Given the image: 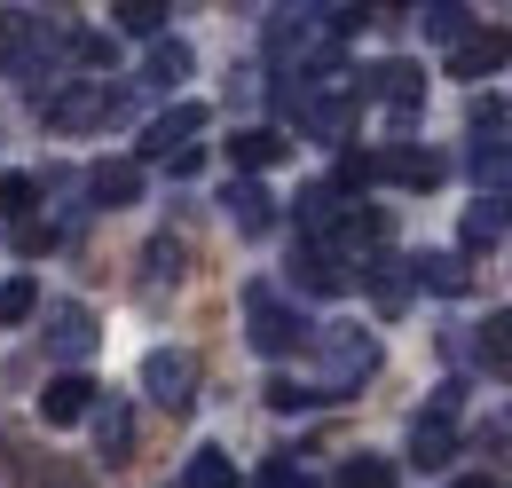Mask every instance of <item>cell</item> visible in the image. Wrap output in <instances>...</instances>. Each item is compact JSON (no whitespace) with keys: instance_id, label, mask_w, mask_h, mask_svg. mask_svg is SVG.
Segmentation results:
<instances>
[{"instance_id":"30bf717a","label":"cell","mask_w":512,"mask_h":488,"mask_svg":"<svg viewBox=\"0 0 512 488\" xmlns=\"http://www.w3.org/2000/svg\"><path fill=\"white\" fill-rule=\"evenodd\" d=\"M197 126H205V103H174V111H158V119H150V134H142V150H150V158H182Z\"/></svg>"},{"instance_id":"3957f363","label":"cell","mask_w":512,"mask_h":488,"mask_svg":"<svg viewBox=\"0 0 512 488\" xmlns=\"http://www.w3.org/2000/svg\"><path fill=\"white\" fill-rule=\"evenodd\" d=\"M119 111H127V95H119V87H95V79H87V87H64V95H48V126H56V134L111 126Z\"/></svg>"},{"instance_id":"ba28073f","label":"cell","mask_w":512,"mask_h":488,"mask_svg":"<svg viewBox=\"0 0 512 488\" xmlns=\"http://www.w3.org/2000/svg\"><path fill=\"white\" fill-rule=\"evenodd\" d=\"M95 402H103V386H95V378H79V370H64V378H48V394H40V418H48V426H79Z\"/></svg>"},{"instance_id":"7a4b0ae2","label":"cell","mask_w":512,"mask_h":488,"mask_svg":"<svg viewBox=\"0 0 512 488\" xmlns=\"http://www.w3.org/2000/svg\"><path fill=\"white\" fill-rule=\"evenodd\" d=\"M308 347L323 355V386H316V394H355V386L379 370V347H371V331H355V323H331V331H316Z\"/></svg>"},{"instance_id":"603a6c76","label":"cell","mask_w":512,"mask_h":488,"mask_svg":"<svg viewBox=\"0 0 512 488\" xmlns=\"http://www.w3.org/2000/svg\"><path fill=\"white\" fill-rule=\"evenodd\" d=\"M418 24H426V40H465L473 32V8H457V0H434V8H418Z\"/></svg>"},{"instance_id":"d6986e66","label":"cell","mask_w":512,"mask_h":488,"mask_svg":"<svg viewBox=\"0 0 512 488\" xmlns=\"http://www.w3.org/2000/svg\"><path fill=\"white\" fill-rule=\"evenodd\" d=\"M363 284H371V292H379V307L394 315V307L410 300V260H371V268H363Z\"/></svg>"},{"instance_id":"5bb4252c","label":"cell","mask_w":512,"mask_h":488,"mask_svg":"<svg viewBox=\"0 0 512 488\" xmlns=\"http://www.w3.org/2000/svg\"><path fill=\"white\" fill-rule=\"evenodd\" d=\"M87 418H95V449H103V457L119 465V457L134 449V410H127V402H95Z\"/></svg>"},{"instance_id":"8992f818","label":"cell","mask_w":512,"mask_h":488,"mask_svg":"<svg viewBox=\"0 0 512 488\" xmlns=\"http://www.w3.org/2000/svg\"><path fill=\"white\" fill-rule=\"evenodd\" d=\"M292 284H300V292H323V300H339L355 276H347V260H339L331 244H300V252H292Z\"/></svg>"},{"instance_id":"d6a6232c","label":"cell","mask_w":512,"mask_h":488,"mask_svg":"<svg viewBox=\"0 0 512 488\" xmlns=\"http://www.w3.org/2000/svg\"><path fill=\"white\" fill-rule=\"evenodd\" d=\"M457 488H489V481H457Z\"/></svg>"},{"instance_id":"f546056e","label":"cell","mask_w":512,"mask_h":488,"mask_svg":"<svg viewBox=\"0 0 512 488\" xmlns=\"http://www.w3.org/2000/svg\"><path fill=\"white\" fill-rule=\"evenodd\" d=\"M308 402H323L316 386H300V378H268V410H308Z\"/></svg>"},{"instance_id":"7402d4cb","label":"cell","mask_w":512,"mask_h":488,"mask_svg":"<svg viewBox=\"0 0 512 488\" xmlns=\"http://www.w3.org/2000/svg\"><path fill=\"white\" fill-rule=\"evenodd\" d=\"M111 24H119L127 40H158V32H166V8H158V0H119Z\"/></svg>"},{"instance_id":"9a60e30c","label":"cell","mask_w":512,"mask_h":488,"mask_svg":"<svg viewBox=\"0 0 512 488\" xmlns=\"http://www.w3.org/2000/svg\"><path fill=\"white\" fill-rule=\"evenodd\" d=\"M190 79V48L182 40H150V56H142V87H182Z\"/></svg>"},{"instance_id":"44dd1931","label":"cell","mask_w":512,"mask_h":488,"mask_svg":"<svg viewBox=\"0 0 512 488\" xmlns=\"http://www.w3.org/2000/svg\"><path fill=\"white\" fill-rule=\"evenodd\" d=\"M481 363L497 370V378H512V307H497V315L481 323Z\"/></svg>"},{"instance_id":"cb8c5ba5","label":"cell","mask_w":512,"mask_h":488,"mask_svg":"<svg viewBox=\"0 0 512 488\" xmlns=\"http://www.w3.org/2000/svg\"><path fill=\"white\" fill-rule=\"evenodd\" d=\"M473 174H481V189L512 197V150L505 142H473Z\"/></svg>"},{"instance_id":"e0dca14e","label":"cell","mask_w":512,"mask_h":488,"mask_svg":"<svg viewBox=\"0 0 512 488\" xmlns=\"http://www.w3.org/2000/svg\"><path fill=\"white\" fill-rule=\"evenodd\" d=\"M512 229V197H481L473 213H465V252H481V244H497Z\"/></svg>"},{"instance_id":"52a82bcc","label":"cell","mask_w":512,"mask_h":488,"mask_svg":"<svg viewBox=\"0 0 512 488\" xmlns=\"http://www.w3.org/2000/svg\"><path fill=\"white\" fill-rule=\"evenodd\" d=\"M363 182H410V189H434V182H442V158H434V150H379V158H363Z\"/></svg>"},{"instance_id":"6da1fadb","label":"cell","mask_w":512,"mask_h":488,"mask_svg":"<svg viewBox=\"0 0 512 488\" xmlns=\"http://www.w3.org/2000/svg\"><path fill=\"white\" fill-rule=\"evenodd\" d=\"M245 331H253L260 355H292V347L316 339V323H308L292 300H276V284H245Z\"/></svg>"},{"instance_id":"7c38bea8","label":"cell","mask_w":512,"mask_h":488,"mask_svg":"<svg viewBox=\"0 0 512 488\" xmlns=\"http://www.w3.org/2000/svg\"><path fill=\"white\" fill-rule=\"evenodd\" d=\"M221 205H229V221H237L245 237H268V229H276V205H268V189H260V182H229V189H221Z\"/></svg>"},{"instance_id":"277c9868","label":"cell","mask_w":512,"mask_h":488,"mask_svg":"<svg viewBox=\"0 0 512 488\" xmlns=\"http://www.w3.org/2000/svg\"><path fill=\"white\" fill-rule=\"evenodd\" d=\"M142 394H150L158 410H190V402H197V363H190V355H174V347H158V355L142 363Z\"/></svg>"},{"instance_id":"d4e9b609","label":"cell","mask_w":512,"mask_h":488,"mask_svg":"<svg viewBox=\"0 0 512 488\" xmlns=\"http://www.w3.org/2000/svg\"><path fill=\"white\" fill-rule=\"evenodd\" d=\"M410 276L434 284V292H465V260H457V252H426V260H410Z\"/></svg>"},{"instance_id":"ac0fdd59","label":"cell","mask_w":512,"mask_h":488,"mask_svg":"<svg viewBox=\"0 0 512 488\" xmlns=\"http://www.w3.org/2000/svg\"><path fill=\"white\" fill-rule=\"evenodd\" d=\"M449 449H457L449 418H418V426H410V465H426V473H434V465H449Z\"/></svg>"},{"instance_id":"8fae6325","label":"cell","mask_w":512,"mask_h":488,"mask_svg":"<svg viewBox=\"0 0 512 488\" xmlns=\"http://www.w3.org/2000/svg\"><path fill=\"white\" fill-rule=\"evenodd\" d=\"M48 347L64 355V363H79V355H95V315L87 307H48Z\"/></svg>"},{"instance_id":"4316f807","label":"cell","mask_w":512,"mask_h":488,"mask_svg":"<svg viewBox=\"0 0 512 488\" xmlns=\"http://www.w3.org/2000/svg\"><path fill=\"white\" fill-rule=\"evenodd\" d=\"M32 205H40V182H32V174H8V182H0V221H32Z\"/></svg>"},{"instance_id":"f1b7e54d","label":"cell","mask_w":512,"mask_h":488,"mask_svg":"<svg viewBox=\"0 0 512 488\" xmlns=\"http://www.w3.org/2000/svg\"><path fill=\"white\" fill-rule=\"evenodd\" d=\"M32 307H40V284H32V276H16V284H0V323H24Z\"/></svg>"},{"instance_id":"4fadbf2b","label":"cell","mask_w":512,"mask_h":488,"mask_svg":"<svg viewBox=\"0 0 512 488\" xmlns=\"http://www.w3.org/2000/svg\"><path fill=\"white\" fill-rule=\"evenodd\" d=\"M87 189H95V205H134V197H142V166H134V158H103V166L87 174Z\"/></svg>"},{"instance_id":"4dcf8cb0","label":"cell","mask_w":512,"mask_h":488,"mask_svg":"<svg viewBox=\"0 0 512 488\" xmlns=\"http://www.w3.org/2000/svg\"><path fill=\"white\" fill-rule=\"evenodd\" d=\"M16 244H24V252H48L56 229H48V221H16Z\"/></svg>"},{"instance_id":"1f68e13d","label":"cell","mask_w":512,"mask_h":488,"mask_svg":"<svg viewBox=\"0 0 512 488\" xmlns=\"http://www.w3.org/2000/svg\"><path fill=\"white\" fill-rule=\"evenodd\" d=\"M260 488H308V481H292V465H284V457H276V465H268V473H260Z\"/></svg>"},{"instance_id":"ffe728a7","label":"cell","mask_w":512,"mask_h":488,"mask_svg":"<svg viewBox=\"0 0 512 488\" xmlns=\"http://www.w3.org/2000/svg\"><path fill=\"white\" fill-rule=\"evenodd\" d=\"M182 268H190L182 237H158L150 252H142V284H182Z\"/></svg>"},{"instance_id":"5b68a950","label":"cell","mask_w":512,"mask_h":488,"mask_svg":"<svg viewBox=\"0 0 512 488\" xmlns=\"http://www.w3.org/2000/svg\"><path fill=\"white\" fill-rule=\"evenodd\" d=\"M512 63V32H465L457 48H449V79H489V71H505Z\"/></svg>"},{"instance_id":"484cf974","label":"cell","mask_w":512,"mask_h":488,"mask_svg":"<svg viewBox=\"0 0 512 488\" xmlns=\"http://www.w3.org/2000/svg\"><path fill=\"white\" fill-rule=\"evenodd\" d=\"M182 488H237V465H229L221 449H197L190 473H182Z\"/></svg>"},{"instance_id":"9c48e42d","label":"cell","mask_w":512,"mask_h":488,"mask_svg":"<svg viewBox=\"0 0 512 488\" xmlns=\"http://www.w3.org/2000/svg\"><path fill=\"white\" fill-rule=\"evenodd\" d=\"M355 87H363V95H379V103H394V111H418V95H426V71L394 56V63H379V71H363Z\"/></svg>"},{"instance_id":"83f0119b","label":"cell","mask_w":512,"mask_h":488,"mask_svg":"<svg viewBox=\"0 0 512 488\" xmlns=\"http://www.w3.org/2000/svg\"><path fill=\"white\" fill-rule=\"evenodd\" d=\"M339 488H394V465H386V457H347V465H339Z\"/></svg>"},{"instance_id":"2e32d148","label":"cell","mask_w":512,"mask_h":488,"mask_svg":"<svg viewBox=\"0 0 512 488\" xmlns=\"http://www.w3.org/2000/svg\"><path fill=\"white\" fill-rule=\"evenodd\" d=\"M229 158H237L245 174H260V166L284 158V134H276V126H245V134H229Z\"/></svg>"}]
</instances>
